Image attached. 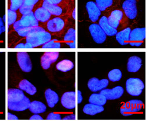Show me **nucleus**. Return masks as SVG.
<instances>
[{"instance_id": "9b49d317", "label": "nucleus", "mask_w": 149, "mask_h": 124, "mask_svg": "<svg viewBox=\"0 0 149 124\" xmlns=\"http://www.w3.org/2000/svg\"><path fill=\"white\" fill-rule=\"evenodd\" d=\"M17 61L22 71L29 73L32 70L31 60L28 53L25 51H20L17 53Z\"/></svg>"}, {"instance_id": "423d86ee", "label": "nucleus", "mask_w": 149, "mask_h": 124, "mask_svg": "<svg viewBox=\"0 0 149 124\" xmlns=\"http://www.w3.org/2000/svg\"><path fill=\"white\" fill-rule=\"evenodd\" d=\"M126 91L128 94L133 97H138L142 94L145 88L144 82L139 78H130L125 83Z\"/></svg>"}, {"instance_id": "7c9ffc66", "label": "nucleus", "mask_w": 149, "mask_h": 124, "mask_svg": "<svg viewBox=\"0 0 149 124\" xmlns=\"http://www.w3.org/2000/svg\"><path fill=\"white\" fill-rule=\"evenodd\" d=\"M122 77V73L118 69H114L108 74V78L110 82H116L120 81Z\"/></svg>"}, {"instance_id": "6ab92c4d", "label": "nucleus", "mask_w": 149, "mask_h": 124, "mask_svg": "<svg viewBox=\"0 0 149 124\" xmlns=\"http://www.w3.org/2000/svg\"><path fill=\"white\" fill-rule=\"evenodd\" d=\"M142 59L137 56L129 57L127 62V70L129 72L135 73L139 70L142 67Z\"/></svg>"}, {"instance_id": "bb28decb", "label": "nucleus", "mask_w": 149, "mask_h": 124, "mask_svg": "<svg viewBox=\"0 0 149 124\" xmlns=\"http://www.w3.org/2000/svg\"><path fill=\"white\" fill-rule=\"evenodd\" d=\"M89 103L91 104H94L97 105L104 106L107 103V99L105 97V96H103L100 93H96L94 92V93L92 94L88 99Z\"/></svg>"}, {"instance_id": "393cba45", "label": "nucleus", "mask_w": 149, "mask_h": 124, "mask_svg": "<svg viewBox=\"0 0 149 124\" xmlns=\"http://www.w3.org/2000/svg\"><path fill=\"white\" fill-rule=\"evenodd\" d=\"M18 88L31 96H33L37 92V89L35 86L26 79H23L20 81L18 84Z\"/></svg>"}, {"instance_id": "4c0bfd02", "label": "nucleus", "mask_w": 149, "mask_h": 124, "mask_svg": "<svg viewBox=\"0 0 149 124\" xmlns=\"http://www.w3.org/2000/svg\"><path fill=\"white\" fill-rule=\"evenodd\" d=\"M47 120H61L62 118L60 114L50 113L46 117Z\"/></svg>"}, {"instance_id": "9d476101", "label": "nucleus", "mask_w": 149, "mask_h": 124, "mask_svg": "<svg viewBox=\"0 0 149 124\" xmlns=\"http://www.w3.org/2000/svg\"><path fill=\"white\" fill-rule=\"evenodd\" d=\"M89 32L95 42L101 44L106 41L107 35L99 24L93 23L89 26Z\"/></svg>"}, {"instance_id": "c03bdc74", "label": "nucleus", "mask_w": 149, "mask_h": 124, "mask_svg": "<svg viewBox=\"0 0 149 124\" xmlns=\"http://www.w3.org/2000/svg\"><path fill=\"white\" fill-rule=\"evenodd\" d=\"M78 104H81L83 100V97L82 96V93L80 90H78Z\"/></svg>"}, {"instance_id": "ddd939ff", "label": "nucleus", "mask_w": 149, "mask_h": 124, "mask_svg": "<svg viewBox=\"0 0 149 124\" xmlns=\"http://www.w3.org/2000/svg\"><path fill=\"white\" fill-rule=\"evenodd\" d=\"M59 56L58 51H47L43 54L40 58L41 66L44 70H47L51 65L57 61Z\"/></svg>"}, {"instance_id": "c85d7f7f", "label": "nucleus", "mask_w": 149, "mask_h": 124, "mask_svg": "<svg viewBox=\"0 0 149 124\" xmlns=\"http://www.w3.org/2000/svg\"><path fill=\"white\" fill-rule=\"evenodd\" d=\"M41 27H42V26L40 25L38 27L19 29H17V30H16L15 31H13V32H15L18 36L21 37L22 38H25L26 36L29 35L30 34H32V32H35L36 31L39 30Z\"/></svg>"}, {"instance_id": "79ce46f5", "label": "nucleus", "mask_w": 149, "mask_h": 124, "mask_svg": "<svg viewBox=\"0 0 149 124\" xmlns=\"http://www.w3.org/2000/svg\"><path fill=\"white\" fill-rule=\"evenodd\" d=\"M43 118L38 114H34L30 118V120H43Z\"/></svg>"}, {"instance_id": "a878e982", "label": "nucleus", "mask_w": 149, "mask_h": 124, "mask_svg": "<svg viewBox=\"0 0 149 124\" xmlns=\"http://www.w3.org/2000/svg\"><path fill=\"white\" fill-rule=\"evenodd\" d=\"M28 109L32 113H43L46 111V106L42 102L35 100L30 103Z\"/></svg>"}, {"instance_id": "4be33fe9", "label": "nucleus", "mask_w": 149, "mask_h": 124, "mask_svg": "<svg viewBox=\"0 0 149 124\" xmlns=\"http://www.w3.org/2000/svg\"><path fill=\"white\" fill-rule=\"evenodd\" d=\"M100 26L103 29V31L106 33L107 36H114L118 32L117 29H114L110 27L108 23V18L106 16H103L100 18L99 20Z\"/></svg>"}, {"instance_id": "2f4dec72", "label": "nucleus", "mask_w": 149, "mask_h": 124, "mask_svg": "<svg viewBox=\"0 0 149 124\" xmlns=\"http://www.w3.org/2000/svg\"><path fill=\"white\" fill-rule=\"evenodd\" d=\"M8 28H10L11 26L14 24L18 20L17 11H11L8 9Z\"/></svg>"}, {"instance_id": "f257e3e1", "label": "nucleus", "mask_w": 149, "mask_h": 124, "mask_svg": "<svg viewBox=\"0 0 149 124\" xmlns=\"http://www.w3.org/2000/svg\"><path fill=\"white\" fill-rule=\"evenodd\" d=\"M30 99L25 96L23 91L17 89L8 90V109L11 111L21 112L28 109Z\"/></svg>"}, {"instance_id": "58836bf2", "label": "nucleus", "mask_w": 149, "mask_h": 124, "mask_svg": "<svg viewBox=\"0 0 149 124\" xmlns=\"http://www.w3.org/2000/svg\"><path fill=\"white\" fill-rule=\"evenodd\" d=\"M42 0H23V4L28 6H35Z\"/></svg>"}, {"instance_id": "f03ea898", "label": "nucleus", "mask_w": 149, "mask_h": 124, "mask_svg": "<svg viewBox=\"0 0 149 124\" xmlns=\"http://www.w3.org/2000/svg\"><path fill=\"white\" fill-rule=\"evenodd\" d=\"M67 16H52L48 21L41 25L52 35H59L64 32L67 25Z\"/></svg>"}, {"instance_id": "5701e85b", "label": "nucleus", "mask_w": 149, "mask_h": 124, "mask_svg": "<svg viewBox=\"0 0 149 124\" xmlns=\"http://www.w3.org/2000/svg\"><path fill=\"white\" fill-rule=\"evenodd\" d=\"M45 97L48 106L50 108H53L59 100L58 95L51 89H47L45 90Z\"/></svg>"}, {"instance_id": "20e7f679", "label": "nucleus", "mask_w": 149, "mask_h": 124, "mask_svg": "<svg viewBox=\"0 0 149 124\" xmlns=\"http://www.w3.org/2000/svg\"><path fill=\"white\" fill-rule=\"evenodd\" d=\"M38 4L46 8L52 16H68L71 11L68 6L50 4L46 0H42Z\"/></svg>"}, {"instance_id": "49530a36", "label": "nucleus", "mask_w": 149, "mask_h": 124, "mask_svg": "<svg viewBox=\"0 0 149 124\" xmlns=\"http://www.w3.org/2000/svg\"><path fill=\"white\" fill-rule=\"evenodd\" d=\"M125 1H129L132 3L136 4V0H125Z\"/></svg>"}, {"instance_id": "c756f323", "label": "nucleus", "mask_w": 149, "mask_h": 124, "mask_svg": "<svg viewBox=\"0 0 149 124\" xmlns=\"http://www.w3.org/2000/svg\"><path fill=\"white\" fill-rule=\"evenodd\" d=\"M95 2L100 11H104L114 5V0H95Z\"/></svg>"}, {"instance_id": "f3484780", "label": "nucleus", "mask_w": 149, "mask_h": 124, "mask_svg": "<svg viewBox=\"0 0 149 124\" xmlns=\"http://www.w3.org/2000/svg\"><path fill=\"white\" fill-rule=\"evenodd\" d=\"M86 9L87 11L89 20L95 23L99 19L100 16L101 15V11L96 5L94 1H91L86 4Z\"/></svg>"}, {"instance_id": "4468645a", "label": "nucleus", "mask_w": 149, "mask_h": 124, "mask_svg": "<svg viewBox=\"0 0 149 124\" xmlns=\"http://www.w3.org/2000/svg\"><path fill=\"white\" fill-rule=\"evenodd\" d=\"M108 85V79H102L100 80L96 77L91 78L87 83V86L89 90L93 92L100 91L102 90L107 88Z\"/></svg>"}, {"instance_id": "1a4fd4ad", "label": "nucleus", "mask_w": 149, "mask_h": 124, "mask_svg": "<svg viewBox=\"0 0 149 124\" xmlns=\"http://www.w3.org/2000/svg\"><path fill=\"white\" fill-rule=\"evenodd\" d=\"M146 29L143 28H136L131 30L129 44L132 46L139 47L142 46L146 39Z\"/></svg>"}, {"instance_id": "b1692460", "label": "nucleus", "mask_w": 149, "mask_h": 124, "mask_svg": "<svg viewBox=\"0 0 149 124\" xmlns=\"http://www.w3.org/2000/svg\"><path fill=\"white\" fill-rule=\"evenodd\" d=\"M104 111L103 106L97 105L94 104H87L83 108L84 113L89 116H95L97 114L102 112Z\"/></svg>"}, {"instance_id": "37998d69", "label": "nucleus", "mask_w": 149, "mask_h": 124, "mask_svg": "<svg viewBox=\"0 0 149 124\" xmlns=\"http://www.w3.org/2000/svg\"><path fill=\"white\" fill-rule=\"evenodd\" d=\"M8 120H18V118L16 116L9 112L8 113Z\"/></svg>"}, {"instance_id": "a18cd8bd", "label": "nucleus", "mask_w": 149, "mask_h": 124, "mask_svg": "<svg viewBox=\"0 0 149 124\" xmlns=\"http://www.w3.org/2000/svg\"><path fill=\"white\" fill-rule=\"evenodd\" d=\"M75 8H73L72 9V11H71V14L72 16V18L73 20H75Z\"/></svg>"}, {"instance_id": "39448f33", "label": "nucleus", "mask_w": 149, "mask_h": 124, "mask_svg": "<svg viewBox=\"0 0 149 124\" xmlns=\"http://www.w3.org/2000/svg\"><path fill=\"white\" fill-rule=\"evenodd\" d=\"M40 24L36 18L33 11H32L28 14L23 15L21 18L15 23L12 25V31H15L16 30L19 29L26 28L30 27H38Z\"/></svg>"}, {"instance_id": "0eeeda50", "label": "nucleus", "mask_w": 149, "mask_h": 124, "mask_svg": "<svg viewBox=\"0 0 149 124\" xmlns=\"http://www.w3.org/2000/svg\"><path fill=\"white\" fill-rule=\"evenodd\" d=\"M143 107V103L140 100L132 99L124 103L121 107L120 112L124 117H129L139 112Z\"/></svg>"}, {"instance_id": "e433bc0d", "label": "nucleus", "mask_w": 149, "mask_h": 124, "mask_svg": "<svg viewBox=\"0 0 149 124\" xmlns=\"http://www.w3.org/2000/svg\"><path fill=\"white\" fill-rule=\"evenodd\" d=\"M14 48L18 49V48H33L30 43L26 42L25 41V43L19 42L18 44H17L14 46Z\"/></svg>"}, {"instance_id": "dca6fc26", "label": "nucleus", "mask_w": 149, "mask_h": 124, "mask_svg": "<svg viewBox=\"0 0 149 124\" xmlns=\"http://www.w3.org/2000/svg\"><path fill=\"white\" fill-rule=\"evenodd\" d=\"M61 104L63 106L68 110L74 109L76 106V92H65L61 98Z\"/></svg>"}, {"instance_id": "c9c22d12", "label": "nucleus", "mask_w": 149, "mask_h": 124, "mask_svg": "<svg viewBox=\"0 0 149 124\" xmlns=\"http://www.w3.org/2000/svg\"><path fill=\"white\" fill-rule=\"evenodd\" d=\"M10 1V6L8 9L11 11H17L23 4V0H9Z\"/></svg>"}, {"instance_id": "aec40b11", "label": "nucleus", "mask_w": 149, "mask_h": 124, "mask_svg": "<svg viewBox=\"0 0 149 124\" xmlns=\"http://www.w3.org/2000/svg\"><path fill=\"white\" fill-rule=\"evenodd\" d=\"M75 33L74 27H70L67 29L63 37L65 44L71 49H75L76 48Z\"/></svg>"}, {"instance_id": "a19ab883", "label": "nucleus", "mask_w": 149, "mask_h": 124, "mask_svg": "<svg viewBox=\"0 0 149 124\" xmlns=\"http://www.w3.org/2000/svg\"><path fill=\"white\" fill-rule=\"evenodd\" d=\"M75 119H76L75 115L74 114H68V116L64 117L63 118H62V119L63 120H75Z\"/></svg>"}, {"instance_id": "cd10ccee", "label": "nucleus", "mask_w": 149, "mask_h": 124, "mask_svg": "<svg viewBox=\"0 0 149 124\" xmlns=\"http://www.w3.org/2000/svg\"><path fill=\"white\" fill-rule=\"evenodd\" d=\"M74 65L73 63L69 60H61V62H58L56 65V69L57 70L66 72L68 71H71L72 69H73Z\"/></svg>"}, {"instance_id": "ea45409f", "label": "nucleus", "mask_w": 149, "mask_h": 124, "mask_svg": "<svg viewBox=\"0 0 149 124\" xmlns=\"http://www.w3.org/2000/svg\"><path fill=\"white\" fill-rule=\"evenodd\" d=\"M6 27L4 25L3 21L2 20V18L0 17V35L3 33L5 32Z\"/></svg>"}, {"instance_id": "a211bd4d", "label": "nucleus", "mask_w": 149, "mask_h": 124, "mask_svg": "<svg viewBox=\"0 0 149 124\" xmlns=\"http://www.w3.org/2000/svg\"><path fill=\"white\" fill-rule=\"evenodd\" d=\"M122 11L125 16L129 20H134L137 15L136 4L127 1H124L122 5Z\"/></svg>"}, {"instance_id": "de8ad7c7", "label": "nucleus", "mask_w": 149, "mask_h": 124, "mask_svg": "<svg viewBox=\"0 0 149 124\" xmlns=\"http://www.w3.org/2000/svg\"><path fill=\"white\" fill-rule=\"evenodd\" d=\"M8 1H9V0H8Z\"/></svg>"}, {"instance_id": "473e14b6", "label": "nucleus", "mask_w": 149, "mask_h": 124, "mask_svg": "<svg viewBox=\"0 0 149 124\" xmlns=\"http://www.w3.org/2000/svg\"><path fill=\"white\" fill-rule=\"evenodd\" d=\"M34 8V6H28L23 4L21 7L17 11L18 20L21 18L22 16L28 14L30 12H31L33 10Z\"/></svg>"}, {"instance_id": "7ed1b4c3", "label": "nucleus", "mask_w": 149, "mask_h": 124, "mask_svg": "<svg viewBox=\"0 0 149 124\" xmlns=\"http://www.w3.org/2000/svg\"><path fill=\"white\" fill-rule=\"evenodd\" d=\"M24 39L26 42L30 43L35 48L42 46L50 41L52 39V35L42 26L39 30L32 32Z\"/></svg>"}, {"instance_id": "f8f14e48", "label": "nucleus", "mask_w": 149, "mask_h": 124, "mask_svg": "<svg viewBox=\"0 0 149 124\" xmlns=\"http://www.w3.org/2000/svg\"><path fill=\"white\" fill-rule=\"evenodd\" d=\"M33 11L36 20L39 22L40 25L45 23L52 16L50 12L46 8L38 4L35 6Z\"/></svg>"}, {"instance_id": "f704fd0d", "label": "nucleus", "mask_w": 149, "mask_h": 124, "mask_svg": "<svg viewBox=\"0 0 149 124\" xmlns=\"http://www.w3.org/2000/svg\"><path fill=\"white\" fill-rule=\"evenodd\" d=\"M61 43L58 39H51L50 41L44 44L42 46V48H45V49H47V48H61Z\"/></svg>"}, {"instance_id": "72a5a7b5", "label": "nucleus", "mask_w": 149, "mask_h": 124, "mask_svg": "<svg viewBox=\"0 0 149 124\" xmlns=\"http://www.w3.org/2000/svg\"><path fill=\"white\" fill-rule=\"evenodd\" d=\"M50 4L66 6L73 9L75 7V0H46Z\"/></svg>"}, {"instance_id": "6e6552de", "label": "nucleus", "mask_w": 149, "mask_h": 124, "mask_svg": "<svg viewBox=\"0 0 149 124\" xmlns=\"http://www.w3.org/2000/svg\"><path fill=\"white\" fill-rule=\"evenodd\" d=\"M108 18V23L110 27L117 29L121 25L128 21V18L125 16L123 11L115 9L110 13Z\"/></svg>"}, {"instance_id": "2eb2a0df", "label": "nucleus", "mask_w": 149, "mask_h": 124, "mask_svg": "<svg viewBox=\"0 0 149 124\" xmlns=\"http://www.w3.org/2000/svg\"><path fill=\"white\" fill-rule=\"evenodd\" d=\"M124 89L121 86H117L113 89H105L102 90L100 93L105 96L107 100H113L120 98L124 93Z\"/></svg>"}, {"instance_id": "412c9836", "label": "nucleus", "mask_w": 149, "mask_h": 124, "mask_svg": "<svg viewBox=\"0 0 149 124\" xmlns=\"http://www.w3.org/2000/svg\"><path fill=\"white\" fill-rule=\"evenodd\" d=\"M132 29L129 27L125 28L115 35V39L121 46H124L129 44L130 34Z\"/></svg>"}]
</instances>
